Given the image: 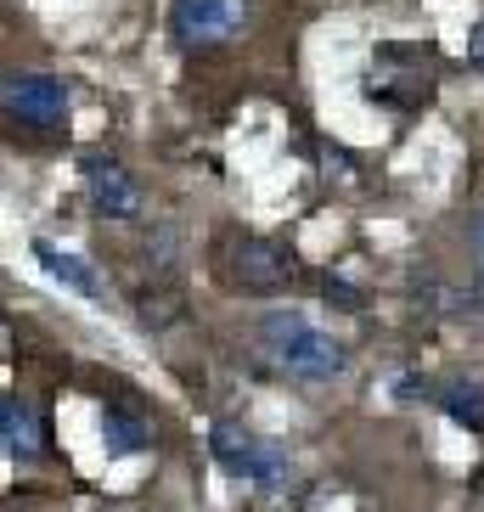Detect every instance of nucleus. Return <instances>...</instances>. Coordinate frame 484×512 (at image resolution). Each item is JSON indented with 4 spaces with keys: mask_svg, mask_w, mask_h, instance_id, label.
Masks as SVG:
<instances>
[{
    "mask_svg": "<svg viewBox=\"0 0 484 512\" xmlns=\"http://www.w3.org/2000/svg\"><path fill=\"white\" fill-rule=\"evenodd\" d=\"M254 349L259 361L282 377H299V383H333L349 372V349L338 332L316 327V321L293 310V304H276L254 321Z\"/></svg>",
    "mask_w": 484,
    "mask_h": 512,
    "instance_id": "1",
    "label": "nucleus"
},
{
    "mask_svg": "<svg viewBox=\"0 0 484 512\" xmlns=\"http://www.w3.org/2000/svg\"><path fill=\"white\" fill-rule=\"evenodd\" d=\"M473 254H479V271H484V209H479V220H473Z\"/></svg>",
    "mask_w": 484,
    "mask_h": 512,
    "instance_id": "12",
    "label": "nucleus"
},
{
    "mask_svg": "<svg viewBox=\"0 0 484 512\" xmlns=\"http://www.w3.org/2000/svg\"><path fill=\"white\" fill-rule=\"evenodd\" d=\"M102 445L107 456H136L152 445V422L141 417L130 400H107L102 406Z\"/></svg>",
    "mask_w": 484,
    "mask_h": 512,
    "instance_id": "9",
    "label": "nucleus"
},
{
    "mask_svg": "<svg viewBox=\"0 0 484 512\" xmlns=\"http://www.w3.org/2000/svg\"><path fill=\"white\" fill-rule=\"evenodd\" d=\"M209 451H214V462L226 467L231 479H242V484H265V490L293 484V456L282 451L276 439L254 434L248 422H214Z\"/></svg>",
    "mask_w": 484,
    "mask_h": 512,
    "instance_id": "3",
    "label": "nucleus"
},
{
    "mask_svg": "<svg viewBox=\"0 0 484 512\" xmlns=\"http://www.w3.org/2000/svg\"><path fill=\"white\" fill-rule=\"evenodd\" d=\"M468 68H473V74H484V17L468 29Z\"/></svg>",
    "mask_w": 484,
    "mask_h": 512,
    "instance_id": "11",
    "label": "nucleus"
},
{
    "mask_svg": "<svg viewBox=\"0 0 484 512\" xmlns=\"http://www.w3.org/2000/svg\"><path fill=\"white\" fill-rule=\"evenodd\" d=\"M439 411H445L456 428L484 434V377H451V383L439 389Z\"/></svg>",
    "mask_w": 484,
    "mask_h": 512,
    "instance_id": "10",
    "label": "nucleus"
},
{
    "mask_svg": "<svg viewBox=\"0 0 484 512\" xmlns=\"http://www.w3.org/2000/svg\"><path fill=\"white\" fill-rule=\"evenodd\" d=\"M79 175H85L91 209L102 214V220H136L141 203H147L141 181L119 164V158H113V152H85V158H79Z\"/></svg>",
    "mask_w": 484,
    "mask_h": 512,
    "instance_id": "6",
    "label": "nucleus"
},
{
    "mask_svg": "<svg viewBox=\"0 0 484 512\" xmlns=\"http://www.w3.org/2000/svg\"><path fill=\"white\" fill-rule=\"evenodd\" d=\"M0 113L17 130L51 136V130L68 124V85L57 74H6L0 79Z\"/></svg>",
    "mask_w": 484,
    "mask_h": 512,
    "instance_id": "4",
    "label": "nucleus"
},
{
    "mask_svg": "<svg viewBox=\"0 0 484 512\" xmlns=\"http://www.w3.org/2000/svg\"><path fill=\"white\" fill-rule=\"evenodd\" d=\"M220 282L231 293H248V299H276V293H288L293 276H299V259L288 248H276L265 237H226L220 242Z\"/></svg>",
    "mask_w": 484,
    "mask_h": 512,
    "instance_id": "2",
    "label": "nucleus"
},
{
    "mask_svg": "<svg viewBox=\"0 0 484 512\" xmlns=\"http://www.w3.org/2000/svg\"><path fill=\"white\" fill-rule=\"evenodd\" d=\"M248 29V0H175L169 6V34L181 51L231 46Z\"/></svg>",
    "mask_w": 484,
    "mask_h": 512,
    "instance_id": "5",
    "label": "nucleus"
},
{
    "mask_svg": "<svg viewBox=\"0 0 484 512\" xmlns=\"http://www.w3.org/2000/svg\"><path fill=\"white\" fill-rule=\"evenodd\" d=\"M34 265L51 276V282H62L68 293H79L85 304H107V287H102V271H96L85 254H74V248H57V242L34 237Z\"/></svg>",
    "mask_w": 484,
    "mask_h": 512,
    "instance_id": "8",
    "label": "nucleus"
},
{
    "mask_svg": "<svg viewBox=\"0 0 484 512\" xmlns=\"http://www.w3.org/2000/svg\"><path fill=\"white\" fill-rule=\"evenodd\" d=\"M0 456L23 467L46 456V417L29 394H0Z\"/></svg>",
    "mask_w": 484,
    "mask_h": 512,
    "instance_id": "7",
    "label": "nucleus"
}]
</instances>
